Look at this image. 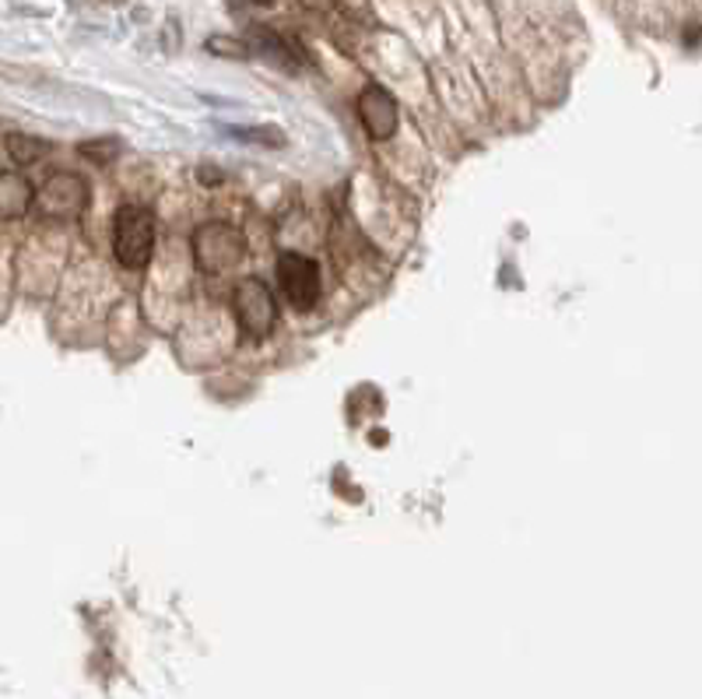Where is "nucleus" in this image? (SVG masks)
Wrapping results in <instances>:
<instances>
[{"mask_svg": "<svg viewBox=\"0 0 702 699\" xmlns=\"http://www.w3.org/2000/svg\"><path fill=\"white\" fill-rule=\"evenodd\" d=\"M278 289L292 310H313L323 296L320 264L305 254H296V249H285L278 257Z\"/></svg>", "mask_w": 702, "mask_h": 699, "instance_id": "20e7f679", "label": "nucleus"}, {"mask_svg": "<svg viewBox=\"0 0 702 699\" xmlns=\"http://www.w3.org/2000/svg\"><path fill=\"white\" fill-rule=\"evenodd\" d=\"M208 49H211V53H222V57H236V60L249 57V46H243L239 40H222V35H211Z\"/></svg>", "mask_w": 702, "mask_h": 699, "instance_id": "9d476101", "label": "nucleus"}, {"mask_svg": "<svg viewBox=\"0 0 702 699\" xmlns=\"http://www.w3.org/2000/svg\"><path fill=\"white\" fill-rule=\"evenodd\" d=\"M275 0H229L232 11H254V8H271Z\"/></svg>", "mask_w": 702, "mask_h": 699, "instance_id": "f8f14e48", "label": "nucleus"}, {"mask_svg": "<svg viewBox=\"0 0 702 699\" xmlns=\"http://www.w3.org/2000/svg\"><path fill=\"white\" fill-rule=\"evenodd\" d=\"M4 148H8V158H11L14 166H32V163H40V158L49 152V145H46L43 137L18 134V131H11V134H8Z\"/></svg>", "mask_w": 702, "mask_h": 699, "instance_id": "1a4fd4ad", "label": "nucleus"}, {"mask_svg": "<svg viewBox=\"0 0 702 699\" xmlns=\"http://www.w3.org/2000/svg\"><path fill=\"white\" fill-rule=\"evenodd\" d=\"M232 313H236V324L246 342L257 345L278 324V296L264 278H243L232 289Z\"/></svg>", "mask_w": 702, "mask_h": 699, "instance_id": "f257e3e1", "label": "nucleus"}, {"mask_svg": "<svg viewBox=\"0 0 702 699\" xmlns=\"http://www.w3.org/2000/svg\"><path fill=\"white\" fill-rule=\"evenodd\" d=\"M40 204L46 214L75 219V214H81L88 208V184L75 173H53L40 190Z\"/></svg>", "mask_w": 702, "mask_h": 699, "instance_id": "39448f33", "label": "nucleus"}, {"mask_svg": "<svg viewBox=\"0 0 702 699\" xmlns=\"http://www.w3.org/2000/svg\"><path fill=\"white\" fill-rule=\"evenodd\" d=\"M113 254L127 271L148 267L155 254V219L148 208L123 204L113 219Z\"/></svg>", "mask_w": 702, "mask_h": 699, "instance_id": "f03ea898", "label": "nucleus"}, {"mask_svg": "<svg viewBox=\"0 0 702 699\" xmlns=\"http://www.w3.org/2000/svg\"><path fill=\"white\" fill-rule=\"evenodd\" d=\"M110 152H116L113 141H102V145H81V155H96V163H110Z\"/></svg>", "mask_w": 702, "mask_h": 699, "instance_id": "9b49d317", "label": "nucleus"}, {"mask_svg": "<svg viewBox=\"0 0 702 699\" xmlns=\"http://www.w3.org/2000/svg\"><path fill=\"white\" fill-rule=\"evenodd\" d=\"M246 257V236L229 222H204L193 229V260L204 275H225Z\"/></svg>", "mask_w": 702, "mask_h": 699, "instance_id": "7ed1b4c3", "label": "nucleus"}, {"mask_svg": "<svg viewBox=\"0 0 702 699\" xmlns=\"http://www.w3.org/2000/svg\"><path fill=\"white\" fill-rule=\"evenodd\" d=\"M358 116H363V127L372 141H387L398 131V102L387 92L383 85H366L363 96H358Z\"/></svg>", "mask_w": 702, "mask_h": 699, "instance_id": "423d86ee", "label": "nucleus"}, {"mask_svg": "<svg viewBox=\"0 0 702 699\" xmlns=\"http://www.w3.org/2000/svg\"><path fill=\"white\" fill-rule=\"evenodd\" d=\"M32 201H35V190L22 173L14 169L0 173V214H4V219L11 222L22 219V214H29Z\"/></svg>", "mask_w": 702, "mask_h": 699, "instance_id": "0eeeda50", "label": "nucleus"}, {"mask_svg": "<svg viewBox=\"0 0 702 699\" xmlns=\"http://www.w3.org/2000/svg\"><path fill=\"white\" fill-rule=\"evenodd\" d=\"M249 53H257V57H267L271 64L296 67V53L288 49V43L281 40L278 32H271V29H249Z\"/></svg>", "mask_w": 702, "mask_h": 699, "instance_id": "6e6552de", "label": "nucleus"}]
</instances>
